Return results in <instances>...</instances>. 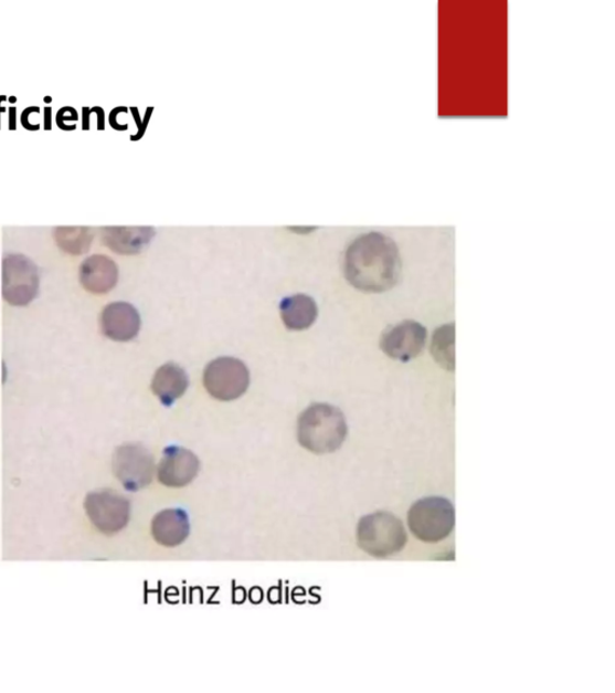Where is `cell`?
I'll return each instance as SVG.
<instances>
[{
    "instance_id": "2",
    "label": "cell",
    "mask_w": 615,
    "mask_h": 693,
    "mask_svg": "<svg viewBox=\"0 0 615 693\" xmlns=\"http://www.w3.org/2000/svg\"><path fill=\"white\" fill-rule=\"evenodd\" d=\"M347 437L346 417L336 406L312 403L298 418V442L314 454L338 451Z\"/></svg>"
},
{
    "instance_id": "21",
    "label": "cell",
    "mask_w": 615,
    "mask_h": 693,
    "mask_svg": "<svg viewBox=\"0 0 615 693\" xmlns=\"http://www.w3.org/2000/svg\"><path fill=\"white\" fill-rule=\"evenodd\" d=\"M11 113H12V115H11V122H10L9 128L15 129L17 128V126H15L17 125V116H15L17 107H12L11 108Z\"/></svg>"
},
{
    "instance_id": "5",
    "label": "cell",
    "mask_w": 615,
    "mask_h": 693,
    "mask_svg": "<svg viewBox=\"0 0 615 693\" xmlns=\"http://www.w3.org/2000/svg\"><path fill=\"white\" fill-rule=\"evenodd\" d=\"M40 288L38 266L20 253L8 254L2 265V293L4 301L15 307L29 306Z\"/></svg>"
},
{
    "instance_id": "17",
    "label": "cell",
    "mask_w": 615,
    "mask_h": 693,
    "mask_svg": "<svg viewBox=\"0 0 615 693\" xmlns=\"http://www.w3.org/2000/svg\"><path fill=\"white\" fill-rule=\"evenodd\" d=\"M53 238L63 252L81 255L89 251L94 234L88 227H59L54 228Z\"/></svg>"
},
{
    "instance_id": "13",
    "label": "cell",
    "mask_w": 615,
    "mask_h": 693,
    "mask_svg": "<svg viewBox=\"0 0 615 693\" xmlns=\"http://www.w3.org/2000/svg\"><path fill=\"white\" fill-rule=\"evenodd\" d=\"M150 533L158 545L176 548L188 539L190 535L189 515L182 508H168L156 514Z\"/></svg>"
},
{
    "instance_id": "18",
    "label": "cell",
    "mask_w": 615,
    "mask_h": 693,
    "mask_svg": "<svg viewBox=\"0 0 615 693\" xmlns=\"http://www.w3.org/2000/svg\"><path fill=\"white\" fill-rule=\"evenodd\" d=\"M432 355L447 371H455V323L437 328L433 336Z\"/></svg>"
},
{
    "instance_id": "3",
    "label": "cell",
    "mask_w": 615,
    "mask_h": 693,
    "mask_svg": "<svg viewBox=\"0 0 615 693\" xmlns=\"http://www.w3.org/2000/svg\"><path fill=\"white\" fill-rule=\"evenodd\" d=\"M406 542L407 536L402 521L390 512L364 515L358 525L359 547L378 559L401 553Z\"/></svg>"
},
{
    "instance_id": "7",
    "label": "cell",
    "mask_w": 615,
    "mask_h": 693,
    "mask_svg": "<svg viewBox=\"0 0 615 693\" xmlns=\"http://www.w3.org/2000/svg\"><path fill=\"white\" fill-rule=\"evenodd\" d=\"M251 382L250 371L243 361L231 357L212 360L204 369L203 385L210 396L221 401L241 398Z\"/></svg>"
},
{
    "instance_id": "11",
    "label": "cell",
    "mask_w": 615,
    "mask_h": 693,
    "mask_svg": "<svg viewBox=\"0 0 615 693\" xmlns=\"http://www.w3.org/2000/svg\"><path fill=\"white\" fill-rule=\"evenodd\" d=\"M103 334L116 343H128L138 336L141 328V317L132 305L116 302L107 305L100 316Z\"/></svg>"
},
{
    "instance_id": "15",
    "label": "cell",
    "mask_w": 615,
    "mask_h": 693,
    "mask_svg": "<svg viewBox=\"0 0 615 693\" xmlns=\"http://www.w3.org/2000/svg\"><path fill=\"white\" fill-rule=\"evenodd\" d=\"M189 379L181 366L169 363L162 365L152 380V390L162 405L171 406L184 396Z\"/></svg>"
},
{
    "instance_id": "4",
    "label": "cell",
    "mask_w": 615,
    "mask_h": 693,
    "mask_svg": "<svg viewBox=\"0 0 615 693\" xmlns=\"http://www.w3.org/2000/svg\"><path fill=\"white\" fill-rule=\"evenodd\" d=\"M410 532L425 543H439L453 534L456 511L450 501L441 496L421 498L407 514Z\"/></svg>"
},
{
    "instance_id": "16",
    "label": "cell",
    "mask_w": 615,
    "mask_h": 693,
    "mask_svg": "<svg viewBox=\"0 0 615 693\" xmlns=\"http://www.w3.org/2000/svg\"><path fill=\"white\" fill-rule=\"evenodd\" d=\"M280 315L289 330H306L316 322L318 306L310 296L297 294L284 298L280 303Z\"/></svg>"
},
{
    "instance_id": "20",
    "label": "cell",
    "mask_w": 615,
    "mask_h": 693,
    "mask_svg": "<svg viewBox=\"0 0 615 693\" xmlns=\"http://www.w3.org/2000/svg\"><path fill=\"white\" fill-rule=\"evenodd\" d=\"M40 114V108L36 106L26 107L21 115V124L25 129L38 130L40 126H36L33 122Z\"/></svg>"
},
{
    "instance_id": "8",
    "label": "cell",
    "mask_w": 615,
    "mask_h": 693,
    "mask_svg": "<svg viewBox=\"0 0 615 693\" xmlns=\"http://www.w3.org/2000/svg\"><path fill=\"white\" fill-rule=\"evenodd\" d=\"M85 510L94 527L106 536L120 533L130 522L131 506L129 500L114 491L88 494Z\"/></svg>"
},
{
    "instance_id": "23",
    "label": "cell",
    "mask_w": 615,
    "mask_h": 693,
    "mask_svg": "<svg viewBox=\"0 0 615 693\" xmlns=\"http://www.w3.org/2000/svg\"><path fill=\"white\" fill-rule=\"evenodd\" d=\"M3 101H6L4 95H2V97H0V103H2ZM3 112H4V108H0V113H3Z\"/></svg>"
},
{
    "instance_id": "9",
    "label": "cell",
    "mask_w": 615,
    "mask_h": 693,
    "mask_svg": "<svg viewBox=\"0 0 615 693\" xmlns=\"http://www.w3.org/2000/svg\"><path fill=\"white\" fill-rule=\"evenodd\" d=\"M428 332L416 321H403L391 325L382 333L380 348L388 357L400 363H409L420 356L425 348Z\"/></svg>"
},
{
    "instance_id": "10",
    "label": "cell",
    "mask_w": 615,
    "mask_h": 693,
    "mask_svg": "<svg viewBox=\"0 0 615 693\" xmlns=\"http://www.w3.org/2000/svg\"><path fill=\"white\" fill-rule=\"evenodd\" d=\"M200 471V460L183 447L170 445L163 450L157 469L158 481L168 487H184Z\"/></svg>"
},
{
    "instance_id": "1",
    "label": "cell",
    "mask_w": 615,
    "mask_h": 693,
    "mask_svg": "<svg viewBox=\"0 0 615 693\" xmlns=\"http://www.w3.org/2000/svg\"><path fill=\"white\" fill-rule=\"evenodd\" d=\"M399 243L381 231H368L353 239L344 255V275L353 288L381 294L395 287L403 275Z\"/></svg>"
},
{
    "instance_id": "19",
    "label": "cell",
    "mask_w": 615,
    "mask_h": 693,
    "mask_svg": "<svg viewBox=\"0 0 615 693\" xmlns=\"http://www.w3.org/2000/svg\"><path fill=\"white\" fill-rule=\"evenodd\" d=\"M78 115L74 107L64 106L57 113V125L63 130H74Z\"/></svg>"
},
{
    "instance_id": "6",
    "label": "cell",
    "mask_w": 615,
    "mask_h": 693,
    "mask_svg": "<svg viewBox=\"0 0 615 693\" xmlns=\"http://www.w3.org/2000/svg\"><path fill=\"white\" fill-rule=\"evenodd\" d=\"M113 470L126 491L136 493L152 484L156 461L146 447L139 443L123 444L113 458Z\"/></svg>"
},
{
    "instance_id": "14",
    "label": "cell",
    "mask_w": 615,
    "mask_h": 693,
    "mask_svg": "<svg viewBox=\"0 0 615 693\" xmlns=\"http://www.w3.org/2000/svg\"><path fill=\"white\" fill-rule=\"evenodd\" d=\"M155 235L156 230L152 227L102 228V240L105 246L121 255L139 254Z\"/></svg>"
},
{
    "instance_id": "12",
    "label": "cell",
    "mask_w": 615,
    "mask_h": 693,
    "mask_svg": "<svg viewBox=\"0 0 615 693\" xmlns=\"http://www.w3.org/2000/svg\"><path fill=\"white\" fill-rule=\"evenodd\" d=\"M119 270L112 258L104 254H94L79 265V282L82 287L92 294L112 292L118 282Z\"/></svg>"
},
{
    "instance_id": "22",
    "label": "cell",
    "mask_w": 615,
    "mask_h": 693,
    "mask_svg": "<svg viewBox=\"0 0 615 693\" xmlns=\"http://www.w3.org/2000/svg\"><path fill=\"white\" fill-rule=\"evenodd\" d=\"M45 128L51 129V107L45 108Z\"/></svg>"
}]
</instances>
